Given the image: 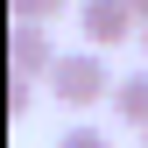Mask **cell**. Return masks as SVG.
<instances>
[{
	"mask_svg": "<svg viewBox=\"0 0 148 148\" xmlns=\"http://www.w3.org/2000/svg\"><path fill=\"white\" fill-rule=\"evenodd\" d=\"M14 78H28V85H49V71H57L64 49L49 42V28H35V21H14Z\"/></svg>",
	"mask_w": 148,
	"mask_h": 148,
	"instance_id": "3",
	"label": "cell"
},
{
	"mask_svg": "<svg viewBox=\"0 0 148 148\" xmlns=\"http://www.w3.org/2000/svg\"><path fill=\"white\" fill-rule=\"evenodd\" d=\"M141 49H148V28H141Z\"/></svg>",
	"mask_w": 148,
	"mask_h": 148,
	"instance_id": "9",
	"label": "cell"
},
{
	"mask_svg": "<svg viewBox=\"0 0 148 148\" xmlns=\"http://www.w3.org/2000/svg\"><path fill=\"white\" fill-rule=\"evenodd\" d=\"M78 35L85 49H120L127 35H141V14L127 0H78Z\"/></svg>",
	"mask_w": 148,
	"mask_h": 148,
	"instance_id": "2",
	"label": "cell"
},
{
	"mask_svg": "<svg viewBox=\"0 0 148 148\" xmlns=\"http://www.w3.org/2000/svg\"><path fill=\"white\" fill-rule=\"evenodd\" d=\"M141 141H148V134H141Z\"/></svg>",
	"mask_w": 148,
	"mask_h": 148,
	"instance_id": "10",
	"label": "cell"
},
{
	"mask_svg": "<svg viewBox=\"0 0 148 148\" xmlns=\"http://www.w3.org/2000/svg\"><path fill=\"white\" fill-rule=\"evenodd\" d=\"M57 148H113V141H106L99 127H64V134H57Z\"/></svg>",
	"mask_w": 148,
	"mask_h": 148,
	"instance_id": "6",
	"label": "cell"
},
{
	"mask_svg": "<svg viewBox=\"0 0 148 148\" xmlns=\"http://www.w3.org/2000/svg\"><path fill=\"white\" fill-rule=\"evenodd\" d=\"M113 120L134 127V134H148V71H127L113 85Z\"/></svg>",
	"mask_w": 148,
	"mask_h": 148,
	"instance_id": "4",
	"label": "cell"
},
{
	"mask_svg": "<svg viewBox=\"0 0 148 148\" xmlns=\"http://www.w3.org/2000/svg\"><path fill=\"white\" fill-rule=\"evenodd\" d=\"M28 106H35V85H28V78H14V92H7V113H14V120H21V113H28Z\"/></svg>",
	"mask_w": 148,
	"mask_h": 148,
	"instance_id": "7",
	"label": "cell"
},
{
	"mask_svg": "<svg viewBox=\"0 0 148 148\" xmlns=\"http://www.w3.org/2000/svg\"><path fill=\"white\" fill-rule=\"evenodd\" d=\"M113 64H106V49H64L57 57V71H49V92H57L64 106H99V99H113Z\"/></svg>",
	"mask_w": 148,
	"mask_h": 148,
	"instance_id": "1",
	"label": "cell"
},
{
	"mask_svg": "<svg viewBox=\"0 0 148 148\" xmlns=\"http://www.w3.org/2000/svg\"><path fill=\"white\" fill-rule=\"evenodd\" d=\"M127 7H134V14H141V28H148V0H127Z\"/></svg>",
	"mask_w": 148,
	"mask_h": 148,
	"instance_id": "8",
	"label": "cell"
},
{
	"mask_svg": "<svg viewBox=\"0 0 148 148\" xmlns=\"http://www.w3.org/2000/svg\"><path fill=\"white\" fill-rule=\"evenodd\" d=\"M7 7H14V21L42 28V21H57V14H78V0H7Z\"/></svg>",
	"mask_w": 148,
	"mask_h": 148,
	"instance_id": "5",
	"label": "cell"
}]
</instances>
